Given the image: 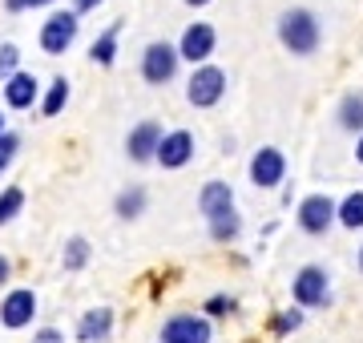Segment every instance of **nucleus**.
<instances>
[{"instance_id": "nucleus-1", "label": "nucleus", "mask_w": 363, "mask_h": 343, "mask_svg": "<svg viewBox=\"0 0 363 343\" xmlns=\"http://www.w3.org/2000/svg\"><path fill=\"white\" fill-rule=\"evenodd\" d=\"M274 33H279V40H283V49L291 57H315L319 45H323V25H319V16H315L311 9H303V4L286 9V13L279 16Z\"/></svg>"}, {"instance_id": "nucleus-2", "label": "nucleus", "mask_w": 363, "mask_h": 343, "mask_svg": "<svg viewBox=\"0 0 363 343\" xmlns=\"http://www.w3.org/2000/svg\"><path fill=\"white\" fill-rule=\"evenodd\" d=\"M291 303L303 307V311H323V307L335 303L331 295V275H327L323 263H303L291 279Z\"/></svg>"}, {"instance_id": "nucleus-3", "label": "nucleus", "mask_w": 363, "mask_h": 343, "mask_svg": "<svg viewBox=\"0 0 363 343\" xmlns=\"http://www.w3.org/2000/svg\"><path fill=\"white\" fill-rule=\"evenodd\" d=\"M295 226L307 238L331 235V226H339V198H331V194H323V190H319V194H307V198H298Z\"/></svg>"}, {"instance_id": "nucleus-4", "label": "nucleus", "mask_w": 363, "mask_h": 343, "mask_svg": "<svg viewBox=\"0 0 363 343\" xmlns=\"http://www.w3.org/2000/svg\"><path fill=\"white\" fill-rule=\"evenodd\" d=\"M81 33V16L73 13V9H57V13L45 16V25H40L37 33V45L45 57H65L69 49H73V40H77Z\"/></svg>"}, {"instance_id": "nucleus-5", "label": "nucleus", "mask_w": 363, "mask_h": 343, "mask_svg": "<svg viewBox=\"0 0 363 343\" xmlns=\"http://www.w3.org/2000/svg\"><path fill=\"white\" fill-rule=\"evenodd\" d=\"M186 65L178 53V45H169V40H150L142 49V81L145 85H169V81L178 77V69Z\"/></svg>"}, {"instance_id": "nucleus-6", "label": "nucleus", "mask_w": 363, "mask_h": 343, "mask_svg": "<svg viewBox=\"0 0 363 343\" xmlns=\"http://www.w3.org/2000/svg\"><path fill=\"white\" fill-rule=\"evenodd\" d=\"M286 174H291V166H286V154L279 145H259L247 162V178H250V186H259V190H283Z\"/></svg>"}, {"instance_id": "nucleus-7", "label": "nucleus", "mask_w": 363, "mask_h": 343, "mask_svg": "<svg viewBox=\"0 0 363 343\" xmlns=\"http://www.w3.org/2000/svg\"><path fill=\"white\" fill-rule=\"evenodd\" d=\"M222 97H226V69H218L214 61L210 65H198L186 77V101L194 109H214Z\"/></svg>"}, {"instance_id": "nucleus-8", "label": "nucleus", "mask_w": 363, "mask_h": 343, "mask_svg": "<svg viewBox=\"0 0 363 343\" xmlns=\"http://www.w3.org/2000/svg\"><path fill=\"white\" fill-rule=\"evenodd\" d=\"M178 53L190 69L210 65V57L218 53V28L210 25V21H190L178 37Z\"/></svg>"}, {"instance_id": "nucleus-9", "label": "nucleus", "mask_w": 363, "mask_h": 343, "mask_svg": "<svg viewBox=\"0 0 363 343\" xmlns=\"http://www.w3.org/2000/svg\"><path fill=\"white\" fill-rule=\"evenodd\" d=\"M210 339H214V319L194 315V311L169 315L157 331V343H210Z\"/></svg>"}, {"instance_id": "nucleus-10", "label": "nucleus", "mask_w": 363, "mask_h": 343, "mask_svg": "<svg viewBox=\"0 0 363 343\" xmlns=\"http://www.w3.org/2000/svg\"><path fill=\"white\" fill-rule=\"evenodd\" d=\"M37 311H40V299H37L33 287L4 291V299H0V327L4 331H25V327H33Z\"/></svg>"}, {"instance_id": "nucleus-11", "label": "nucleus", "mask_w": 363, "mask_h": 343, "mask_svg": "<svg viewBox=\"0 0 363 343\" xmlns=\"http://www.w3.org/2000/svg\"><path fill=\"white\" fill-rule=\"evenodd\" d=\"M194 150H198V142L190 130H166V137L157 145V166L162 170H186L194 162Z\"/></svg>"}, {"instance_id": "nucleus-12", "label": "nucleus", "mask_w": 363, "mask_h": 343, "mask_svg": "<svg viewBox=\"0 0 363 343\" xmlns=\"http://www.w3.org/2000/svg\"><path fill=\"white\" fill-rule=\"evenodd\" d=\"M40 81L37 73H28V69H21V73H13V77L0 85V97H4V106L16 109V113H25V109L40 106Z\"/></svg>"}, {"instance_id": "nucleus-13", "label": "nucleus", "mask_w": 363, "mask_h": 343, "mask_svg": "<svg viewBox=\"0 0 363 343\" xmlns=\"http://www.w3.org/2000/svg\"><path fill=\"white\" fill-rule=\"evenodd\" d=\"M238 210L234 206V186L226 182V178H210V182H202V190H198V214L206 218V223H214V218H222V214Z\"/></svg>"}, {"instance_id": "nucleus-14", "label": "nucleus", "mask_w": 363, "mask_h": 343, "mask_svg": "<svg viewBox=\"0 0 363 343\" xmlns=\"http://www.w3.org/2000/svg\"><path fill=\"white\" fill-rule=\"evenodd\" d=\"M162 137H166V130H162L157 121H138V125L130 130V137H125V154H130V162H138V166L157 162V145H162Z\"/></svg>"}, {"instance_id": "nucleus-15", "label": "nucleus", "mask_w": 363, "mask_h": 343, "mask_svg": "<svg viewBox=\"0 0 363 343\" xmlns=\"http://www.w3.org/2000/svg\"><path fill=\"white\" fill-rule=\"evenodd\" d=\"M113 307H85L77 319V343H109V335H113Z\"/></svg>"}, {"instance_id": "nucleus-16", "label": "nucleus", "mask_w": 363, "mask_h": 343, "mask_svg": "<svg viewBox=\"0 0 363 343\" xmlns=\"http://www.w3.org/2000/svg\"><path fill=\"white\" fill-rule=\"evenodd\" d=\"M335 125L343 133H351V137H359V133H363V89H351V93H343V97H339Z\"/></svg>"}, {"instance_id": "nucleus-17", "label": "nucleus", "mask_w": 363, "mask_h": 343, "mask_svg": "<svg viewBox=\"0 0 363 343\" xmlns=\"http://www.w3.org/2000/svg\"><path fill=\"white\" fill-rule=\"evenodd\" d=\"M145 210H150V190H145V186H125V190H117L113 214L121 223H138Z\"/></svg>"}, {"instance_id": "nucleus-18", "label": "nucleus", "mask_w": 363, "mask_h": 343, "mask_svg": "<svg viewBox=\"0 0 363 343\" xmlns=\"http://www.w3.org/2000/svg\"><path fill=\"white\" fill-rule=\"evenodd\" d=\"M69 97H73V85H69L65 77H52L49 85H45V93H40V118H61L69 106Z\"/></svg>"}, {"instance_id": "nucleus-19", "label": "nucleus", "mask_w": 363, "mask_h": 343, "mask_svg": "<svg viewBox=\"0 0 363 343\" xmlns=\"http://www.w3.org/2000/svg\"><path fill=\"white\" fill-rule=\"evenodd\" d=\"M93 259V242L85 235H69L65 247H61V266H65L69 275H77V271H85Z\"/></svg>"}, {"instance_id": "nucleus-20", "label": "nucleus", "mask_w": 363, "mask_h": 343, "mask_svg": "<svg viewBox=\"0 0 363 343\" xmlns=\"http://www.w3.org/2000/svg\"><path fill=\"white\" fill-rule=\"evenodd\" d=\"M303 323H307V311L291 303V307H283V311H274V315L267 319V331H271L274 339H286V335L303 331Z\"/></svg>"}, {"instance_id": "nucleus-21", "label": "nucleus", "mask_w": 363, "mask_h": 343, "mask_svg": "<svg viewBox=\"0 0 363 343\" xmlns=\"http://www.w3.org/2000/svg\"><path fill=\"white\" fill-rule=\"evenodd\" d=\"M339 226H343L347 235L363 230V190H347V194L339 198Z\"/></svg>"}, {"instance_id": "nucleus-22", "label": "nucleus", "mask_w": 363, "mask_h": 343, "mask_svg": "<svg viewBox=\"0 0 363 343\" xmlns=\"http://www.w3.org/2000/svg\"><path fill=\"white\" fill-rule=\"evenodd\" d=\"M117 33H121V25H109L101 37L89 45V61H93V65H105V69H109V65L117 61Z\"/></svg>"}, {"instance_id": "nucleus-23", "label": "nucleus", "mask_w": 363, "mask_h": 343, "mask_svg": "<svg viewBox=\"0 0 363 343\" xmlns=\"http://www.w3.org/2000/svg\"><path fill=\"white\" fill-rule=\"evenodd\" d=\"M206 226H210V238H214V242H234V238L242 235V214L230 210V214H222V218H214V223H206Z\"/></svg>"}, {"instance_id": "nucleus-24", "label": "nucleus", "mask_w": 363, "mask_h": 343, "mask_svg": "<svg viewBox=\"0 0 363 343\" xmlns=\"http://www.w3.org/2000/svg\"><path fill=\"white\" fill-rule=\"evenodd\" d=\"M25 210V190L21 186H4L0 190V226H9L13 218H21Z\"/></svg>"}, {"instance_id": "nucleus-25", "label": "nucleus", "mask_w": 363, "mask_h": 343, "mask_svg": "<svg viewBox=\"0 0 363 343\" xmlns=\"http://www.w3.org/2000/svg\"><path fill=\"white\" fill-rule=\"evenodd\" d=\"M202 315L206 319H230V315H238V299L226 295V291H214L206 303H202Z\"/></svg>"}, {"instance_id": "nucleus-26", "label": "nucleus", "mask_w": 363, "mask_h": 343, "mask_svg": "<svg viewBox=\"0 0 363 343\" xmlns=\"http://www.w3.org/2000/svg\"><path fill=\"white\" fill-rule=\"evenodd\" d=\"M13 73H21V49H16L13 40H4L0 45V85L13 77Z\"/></svg>"}, {"instance_id": "nucleus-27", "label": "nucleus", "mask_w": 363, "mask_h": 343, "mask_svg": "<svg viewBox=\"0 0 363 343\" xmlns=\"http://www.w3.org/2000/svg\"><path fill=\"white\" fill-rule=\"evenodd\" d=\"M16 154H21V133L9 130L4 137H0V174H4V170L16 162Z\"/></svg>"}, {"instance_id": "nucleus-28", "label": "nucleus", "mask_w": 363, "mask_h": 343, "mask_svg": "<svg viewBox=\"0 0 363 343\" xmlns=\"http://www.w3.org/2000/svg\"><path fill=\"white\" fill-rule=\"evenodd\" d=\"M49 4H57V0H4V9H9V13H25V9H49Z\"/></svg>"}, {"instance_id": "nucleus-29", "label": "nucleus", "mask_w": 363, "mask_h": 343, "mask_svg": "<svg viewBox=\"0 0 363 343\" xmlns=\"http://www.w3.org/2000/svg\"><path fill=\"white\" fill-rule=\"evenodd\" d=\"M33 343H65V331L61 327H40V331H33Z\"/></svg>"}, {"instance_id": "nucleus-30", "label": "nucleus", "mask_w": 363, "mask_h": 343, "mask_svg": "<svg viewBox=\"0 0 363 343\" xmlns=\"http://www.w3.org/2000/svg\"><path fill=\"white\" fill-rule=\"evenodd\" d=\"M101 4H105V0H73V13H77V16H85V13H97Z\"/></svg>"}, {"instance_id": "nucleus-31", "label": "nucleus", "mask_w": 363, "mask_h": 343, "mask_svg": "<svg viewBox=\"0 0 363 343\" xmlns=\"http://www.w3.org/2000/svg\"><path fill=\"white\" fill-rule=\"evenodd\" d=\"M9 279H13V263L9 254H0V287H9Z\"/></svg>"}, {"instance_id": "nucleus-32", "label": "nucleus", "mask_w": 363, "mask_h": 343, "mask_svg": "<svg viewBox=\"0 0 363 343\" xmlns=\"http://www.w3.org/2000/svg\"><path fill=\"white\" fill-rule=\"evenodd\" d=\"M355 162H359V166H363V133H359V137H355Z\"/></svg>"}, {"instance_id": "nucleus-33", "label": "nucleus", "mask_w": 363, "mask_h": 343, "mask_svg": "<svg viewBox=\"0 0 363 343\" xmlns=\"http://www.w3.org/2000/svg\"><path fill=\"white\" fill-rule=\"evenodd\" d=\"M190 9H206V4H214V0H186Z\"/></svg>"}, {"instance_id": "nucleus-34", "label": "nucleus", "mask_w": 363, "mask_h": 343, "mask_svg": "<svg viewBox=\"0 0 363 343\" xmlns=\"http://www.w3.org/2000/svg\"><path fill=\"white\" fill-rule=\"evenodd\" d=\"M9 133V118H4V109H0V137Z\"/></svg>"}, {"instance_id": "nucleus-35", "label": "nucleus", "mask_w": 363, "mask_h": 343, "mask_svg": "<svg viewBox=\"0 0 363 343\" xmlns=\"http://www.w3.org/2000/svg\"><path fill=\"white\" fill-rule=\"evenodd\" d=\"M355 266H359V275H363V242H359V251H355Z\"/></svg>"}]
</instances>
